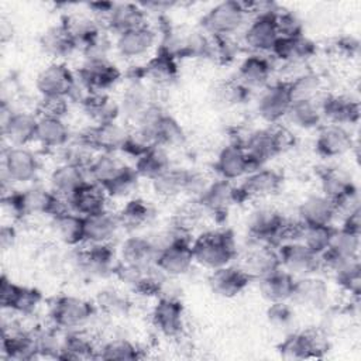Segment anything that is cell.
I'll return each mask as SVG.
<instances>
[{"mask_svg":"<svg viewBox=\"0 0 361 361\" xmlns=\"http://www.w3.org/2000/svg\"><path fill=\"white\" fill-rule=\"evenodd\" d=\"M92 182L100 185L109 197H124L137 186L140 179L134 166L127 165L116 154L100 152L86 168Z\"/></svg>","mask_w":361,"mask_h":361,"instance_id":"cell-1","label":"cell"},{"mask_svg":"<svg viewBox=\"0 0 361 361\" xmlns=\"http://www.w3.org/2000/svg\"><path fill=\"white\" fill-rule=\"evenodd\" d=\"M192 252L195 262L206 269L230 265L237 257L234 234L227 228L207 230L192 241Z\"/></svg>","mask_w":361,"mask_h":361,"instance_id":"cell-2","label":"cell"},{"mask_svg":"<svg viewBox=\"0 0 361 361\" xmlns=\"http://www.w3.org/2000/svg\"><path fill=\"white\" fill-rule=\"evenodd\" d=\"M293 142V135L288 128L275 127L252 131L248 134L247 140L240 144L244 147L252 169L257 171L269 159L290 148Z\"/></svg>","mask_w":361,"mask_h":361,"instance_id":"cell-3","label":"cell"},{"mask_svg":"<svg viewBox=\"0 0 361 361\" xmlns=\"http://www.w3.org/2000/svg\"><path fill=\"white\" fill-rule=\"evenodd\" d=\"M3 203H8L17 216H51L55 217L66 210L65 200L44 186H32L23 192L3 196Z\"/></svg>","mask_w":361,"mask_h":361,"instance_id":"cell-4","label":"cell"},{"mask_svg":"<svg viewBox=\"0 0 361 361\" xmlns=\"http://www.w3.org/2000/svg\"><path fill=\"white\" fill-rule=\"evenodd\" d=\"M247 16L248 11L243 1H221L202 17L200 25L213 38H228L243 27Z\"/></svg>","mask_w":361,"mask_h":361,"instance_id":"cell-5","label":"cell"},{"mask_svg":"<svg viewBox=\"0 0 361 361\" xmlns=\"http://www.w3.org/2000/svg\"><path fill=\"white\" fill-rule=\"evenodd\" d=\"M94 312L96 305L92 302L83 298L63 295L54 299L49 309V317L55 329L73 331L90 322Z\"/></svg>","mask_w":361,"mask_h":361,"instance_id":"cell-6","label":"cell"},{"mask_svg":"<svg viewBox=\"0 0 361 361\" xmlns=\"http://www.w3.org/2000/svg\"><path fill=\"white\" fill-rule=\"evenodd\" d=\"M202 175L185 169L171 166L164 173L151 180L154 192L162 199H173L183 193H197V196L203 192V189L209 185L203 182Z\"/></svg>","mask_w":361,"mask_h":361,"instance_id":"cell-7","label":"cell"},{"mask_svg":"<svg viewBox=\"0 0 361 361\" xmlns=\"http://www.w3.org/2000/svg\"><path fill=\"white\" fill-rule=\"evenodd\" d=\"M278 351L285 360L322 358L329 351V340L320 330L290 333L281 341Z\"/></svg>","mask_w":361,"mask_h":361,"instance_id":"cell-8","label":"cell"},{"mask_svg":"<svg viewBox=\"0 0 361 361\" xmlns=\"http://www.w3.org/2000/svg\"><path fill=\"white\" fill-rule=\"evenodd\" d=\"M281 268L296 278L316 275L323 268L322 255L313 252L299 241H288L276 248Z\"/></svg>","mask_w":361,"mask_h":361,"instance_id":"cell-9","label":"cell"},{"mask_svg":"<svg viewBox=\"0 0 361 361\" xmlns=\"http://www.w3.org/2000/svg\"><path fill=\"white\" fill-rule=\"evenodd\" d=\"M1 157L4 180H10L11 183H27L37 178L39 162L30 148L8 145L3 149Z\"/></svg>","mask_w":361,"mask_h":361,"instance_id":"cell-10","label":"cell"},{"mask_svg":"<svg viewBox=\"0 0 361 361\" xmlns=\"http://www.w3.org/2000/svg\"><path fill=\"white\" fill-rule=\"evenodd\" d=\"M128 137L130 130L116 120L104 124L92 126L80 134L79 140L90 147L93 151L116 154L120 151L123 152Z\"/></svg>","mask_w":361,"mask_h":361,"instance_id":"cell-11","label":"cell"},{"mask_svg":"<svg viewBox=\"0 0 361 361\" xmlns=\"http://www.w3.org/2000/svg\"><path fill=\"white\" fill-rule=\"evenodd\" d=\"M193 264L192 241L188 235H180L161 248L155 261V267L166 278H176L186 274Z\"/></svg>","mask_w":361,"mask_h":361,"instance_id":"cell-12","label":"cell"},{"mask_svg":"<svg viewBox=\"0 0 361 361\" xmlns=\"http://www.w3.org/2000/svg\"><path fill=\"white\" fill-rule=\"evenodd\" d=\"M75 80L76 73H73L65 63L56 61L45 66L37 75L35 87L41 97H65L69 100Z\"/></svg>","mask_w":361,"mask_h":361,"instance_id":"cell-13","label":"cell"},{"mask_svg":"<svg viewBox=\"0 0 361 361\" xmlns=\"http://www.w3.org/2000/svg\"><path fill=\"white\" fill-rule=\"evenodd\" d=\"M1 134L8 145L27 147L30 142H34L38 124L37 114L24 110L14 111L11 109L8 113H6L4 109H1Z\"/></svg>","mask_w":361,"mask_h":361,"instance_id":"cell-14","label":"cell"},{"mask_svg":"<svg viewBox=\"0 0 361 361\" xmlns=\"http://www.w3.org/2000/svg\"><path fill=\"white\" fill-rule=\"evenodd\" d=\"M42 300V295L35 288L21 286L11 282L6 275L0 282V303L3 309L23 316L32 314Z\"/></svg>","mask_w":361,"mask_h":361,"instance_id":"cell-15","label":"cell"},{"mask_svg":"<svg viewBox=\"0 0 361 361\" xmlns=\"http://www.w3.org/2000/svg\"><path fill=\"white\" fill-rule=\"evenodd\" d=\"M278 10L257 14L244 31V44L254 52H272L279 32L276 28L275 14Z\"/></svg>","mask_w":361,"mask_h":361,"instance_id":"cell-16","label":"cell"},{"mask_svg":"<svg viewBox=\"0 0 361 361\" xmlns=\"http://www.w3.org/2000/svg\"><path fill=\"white\" fill-rule=\"evenodd\" d=\"M282 182L283 178L278 171L262 166L244 176L243 183L237 186L240 203L274 196L279 192Z\"/></svg>","mask_w":361,"mask_h":361,"instance_id":"cell-17","label":"cell"},{"mask_svg":"<svg viewBox=\"0 0 361 361\" xmlns=\"http://www.w3.org/2000/svg\"><path fill=\"white\" fill-rule=\"evenodd\" d=\"M290 104L292 99L289 94L288 83H269L267 87L262 89L259 94V99L257 102V113L264 121L269 124H276L286 117Z\"/></svg>","mask_w":361,"mask_h":361,"instance_id":"cell-18","label":"cell"},{"mask_svg":"<svg viewBox=\"0 0 361 361\" xmlns=\"http://www.w3.org/2000/svg\"><path fill=\"white\" fill-rule=\"evenodd\" d=\"M87 247L79 250L78 265L80 271L92 278H106L113 275L118 261L110 244H86Z\"/></svg>","mask_w":361,"mask_h":361,"instance_id":"cell-19","label":"cell"},{"mask_svg":"<svg viewBox=\"0 0 361 361\" xmlns=\"http://www.w3.org/2000/svg\"><path fill=\"white\" fill-rule=\"evenodd\" d=\"M183 305L169 296H161L155 303L151 319L154 327L168 338H176L182 334L185 322H183Z\"/></svg>","mask_w":361,"mask_h":361,"instance_id":"cell-20","label":"cell"},{"mask_svg":"<svg viewBox=\"0 0 361 361\" xmlns=\"http://www.w3.org/2000/svg\"><path fill=\"white\" fill-rule=\"evenodd\" d=\"M197 202L207 213L224 216L233 204L240 203L238 190L231 180L219 178L203 189V192L197 196Z\"/></svg>","mask_w":361,"mask_h":361,"instance_id":"cell-21","label":"cell"},{"mask_svg":"<svg viewBox=\"0 0 361 361\" xmlns=\"http://www.w3.org/2000/svg\"><path fill=\"white\" fill-rule=\"evenodd\" d=\"M76 76L89 89L90 93H106L121 78L120 69L110 62L103 61H85L79 68Z\"/></svg>","mask_w":361,"mask_h":361,"instance_id":"cell-22","label":"cell"},{"mask_svg":"<svg viewBox=\"0 0 361 361\" xmlns=\"http://www.w3.org/2000/svg\"><path fill=\"white\" fill-rule=\"evenodd\" d=\"M155 42L157 32L145 24L117 35L114 48L121 58L131 61L148 55L149 51L155 47Z\"/></svg>","mask_w":361,"mask_h":361,"instance_id":"cell-23","label":"cell"},{"mask_svg":"<svg viewBox=\"0 0 361 361\" xmlns=\"http://www.w3.org/2000/svg\"><path fill=\"white\" fill-rule=\"evenodd\" d=\"M252 278L240 265H226L213 269L209 276V286L213 293L221 298H234L244 292Z\"/></svg>","mask_w":361,"mask_h":361,"instance_id":"cell-24","label":"cell"},{"mask_svg":"<svg viewBox=\"0 0 361 361\" xmlns=\"http://www.w3.org/2000/svg\"><path fill=\"white\" fill-rule=\"evenodd\" d=\"M214 169L221 179L231 182L254 172L250 158L240 142H231L219 152Z\"/></svg>","mask_w":361,"mask_h":361,"instance_id":"cell-25","label":"cell"},{"mask_svg":"<svg viewBox=\"0 0 361 361\" xmlns=\"http://www.w3.org/2000/svg\"><path fill=\"white\" fill-rule=\"evenodd\" d=\"M354 140L350 131L338 124H324L319 128L314 141L316 151L323 158H338L351 151Z\"/></svg>","mask_w":361,"mask_h":361,"instance_id":"cell-26","label":"cell"},{"mask_svg":"<svg viewBox=\"0 0 361 361\" xmlns=\"http://www.w3.org/2000/svg\"><path fill=\"white\" fill-rule=\"evenodd\" d=\"M329 300V286L327 283L314 276H300L296 278L293 292L289 303L300 306L303 309H323Z\"/></svg>","mask_w":361,"mask_h":361,"instance_id":"cell-27","label":"cell"},{"mask_svg":"<svg viewBox=\"0 0 361 361\" xmlns=\"http://www.w3.org/2000/svg\"><path fill=\"white\" fill-rule=\"evenodd\" d=\"M145 10L135 3H113V7L107 13L102 23L104 31L113 32L116 37L145 25Z\"/></svg>","mask_w":361,"mask_h":361,"instance_id":"cell-28","label":"cell"},{"mask_svg":"<svg viewBox=\"0 0 361 361\" xmlns=\"http://www.w3.org/2000/svg\"><path fill=\"white\" fill-rule=\"evenodd\" d=\"M87 171L79 165L62 162L49 176V189L69 203L72 196L87 182Z\"/></svg>","mask_w":361,"mask_h":361,"instance_id":"cell-29","label":"cell"},{"mask_svg":"<svg viewBox=\"0 0 361 361\" xmlns=\"http://www.w3.org/2000/svg\"><path fill=\"white\" fill-rule=\"evenodd\" d=\"M85 220V244H110L121 228L117 213L110 212L107 207L83 216Z\"/></svg>","mask_w":361,"mask_h":361,"instance_id":"cell-30","label":"cell"},{"mask_svg":"<svg viewBox=\"0 0 361 361\" xmlns=\"http://www.w3.org/2000/svg\"><path fill=\"white\" fill-rule=\"evenodd\" d=\"M159 248L154 238L144 235H130L120 247V261L140 268L155 267Z\"/></svg>","mask_w":361,"mask_h":361,"instance_id":"cell-31","label":"cell"},{"mask_svg":"<svg viewBox=\"0 0 361 361\" xmlns=\"http://www.w3.org/2000/svg\"><path fill=\"white\" fill-rule=\"evenodd\" d=\"M322 195L334 202L336 207L345 200L358 197L357 188L350 176L341 168H327L320 173ZM337 210V209H336Z\"/></svg>","mask_w":361,"mask_h":361,"instance_id":"cell-32","label":"cell"},{"mask_svg":"<svg viewBox=\"0 0 361 361\" xmlns=\"http://www.w3.org/2000/svg\"><path fill=\"white\" fill-rule=\"evenodd\" d=\"M323 118L331 124L353 126L360 120V103L343 94H324L322 96Z\"/></svg>","mask_w":361,"mask_h":361,"instance_id":"cell-33","label":"cell"},{"mask_svg":"<svg viewBox=\"0 0 361 361\" xmlns=\"http://www.w3.org/2000/svg\"><path fill=\"white\" fill-rule=\"evenodd\" d=\"M240 267L252 278V281H257L279 269L281 261L275 247L255 243V247L245 254L244 261Z\"/></svg>","mask_w":361,"mask_h":361,"instance_id":"cell-34","label":"cell"},{"mask_svg":"<svg viewBox=\"0 0 361 361\" xmlns=\"http://www.w3.org/2000/svg\"><path fill=\"white\" fill-rule=\"evenodd\" d=\"M1 354L7 360L28 361L38 358L35 334L24 330H11L10 333L3 331L1 337Z\"/></svg>","mask_w":361,"mask_h":361,"instance_id":"cell-35","label":"cell"},{"mask_svg":"<svg viewBox=\"0 0 361 361\" xmlns=\"http://www.w3.org/2000/svg\"><path fill=\"white\" fill-rule=\"evenodd\" d=\"M299 221L310 226H331L337 216L336 204L324 195L307 196L298 209Z\"/></svg>","mask_w":361,"mask_h":361,"instance_id":"cell-36","label":"cell"},{"mask_svg":"<svg viewBox=\"0 0 361 361\" xmlns=\"http://www.w3.org/2000/svg\"><path fill=\"white\" fill-rule=\"evenodd\" d=\"M271 54L286 65H302L316 54V45L305 35L279 37Z\"/></svg>","mask_w":361,"mask_h":361,"instance_id":"cell-37","label":"cell"},{"mask_svg":"<svg viewBox=\"0 0 361 361\" xmlns=\"http://www.w3.org/2000/svg\"><path fill=\"white\" fill-rule=\"evenodd\" d=\"M295 281L296 276L282 268L257 279L261 296L269 303L289 302L293 292Z\"/></svg>","mask_w":361,"mask_h":361,"instance_id":"cell-38","label":"cell"},{"mask_svg":"<svg viewBox=\"0 0 361 361\" xmlns=\"http://www.w3.org/2000/svg\"><path fill=\"white\" fill-rule=\"evenodd\" d=\"M271 76H272L271 62L265 56L257 55V54L247 56L241 62L237 73V79L248 90H254V89L262 90L269 85Z\"/></svg>","mask_w":361,"mask_h":361,"instance_id":"cell-39","label":"cell"},{"mask_svg":"<svg viewBox=\"0 0 361 361\" xmlns=\"http://www.w3.org/2000/svg\"><path fill=\"white\" fill-rule=\"evenodd\" d=\"M107 200H109V195L106 193V190L100 185L92 180H87L72 196L68 206L72 212L80 216H89L106 209Z\"/></svg>","mask_w":361,"mask_h":361,"instance_id":"cell-40","label":"cell"},{"mask_svg":"<svg viewBox=\"0 0 361 361\" xmlns=\"http://www.w3.org/2000/svg\"><path fill=\"white\" fill-rule=\"evenodd\" d=\"M71 131L65 124L63 118L55 117H38L35 140L34 142L39 144L47 149L65 148L69 144Z\"/></svg>","mask_w":361,"mask_h":361,"instance_id":"cell-41","label":"cell"},{"mask_svg":"<svg viewBox=\"0 0 361 361\" xmlns=\"http://www.w3.org/2000/svg\"><path fill=\"white\" fill-rule=\"evenodd\" d=\"M39 45L47 55L55 59L66 58L79 48L62 23L47 28L39 38Z\"/></svg>","mask_w":361,"mask_h":361,"instance_id":"cell-42","label":"cell"},{"mask_svg":"<svg viewBox=\"0 0 361 361\" xmlns=\"http://www.w3.org/2000/svg\"><path fill=\"white\" fill-rule=\"evenodd\" d=\"M151 104L149 92L138 78L131 79L118 100L120 114H124L133 121H135Z\"/></svg>","mask_w":361,"mask_h":361,"instance_id":"cell-43","label":"cell"},{"mask_svg":"<svg viewBox=\"0 0 361 361\" xmlns=\"http://www.w3.org/2000/svg\"><path fill=\"white\" fill-rule=\"evenodd\" d=\"M178 76L176 58L159 48L158 54L151 58L140 71V78H147L157 86L171 85Z\"/></svg>","mask_w":361,"mask_h":361,"instance_id":"cell-44","label":"cell"},{"mask_svg":"<svg viewBox=\"0 0 361 361\" xmlns=\"http://www.w3.org/2000/svg\"><path fill=\"white\" fill-rule=\"evenodd\" d=\"M54 231L56 237L69 247H78L85 244V220L83 216L66 210L52 217Z\"/></svg>","mask_w":361,"mask_h":361,"instance_id":"cell-45","label":"cell"},{"mask_svg":"<svg viewBox=\"0 0 361 361\" xmlns=\"http://www.w3.org/2000/svg\"><path fill=\"white\" fill-rule=\"evenodd\" d=\"M295 127L310 130L320 126L323 120L322 113V96L309 100L292 102L286 117Z\"/></svg>","mask_w":361,"mask_h":361,"instance_id":"cell-46","label":"cell"},{"mask_svg":"<svg viewBox=\"0 0 361 361\" xmlns=\"http://www.w3.org/2000/svg\"><path fill=\"white\" fill-rule=\"evenodd\" d=\"M171 166L172 164L168 155V149L159 145H152L138 158H135L134 169L140 178L154 180Z\"/></svg>","mask_w":361,"mask_h":361,"instance_id":"cell-47","label":"cell"},{"mask_svg":"<svg viewBox=\"0 0 361 361\" xmlns=\"http://www.w3.org/2000/svg\"><path fill=\"white\" fill-rule=\"evenodd\" d=\"M82 107L94 124L116 121L120 116L118 102L107 93H90L82 103Z\"/></svg>","mask_w":361,"mask_h":361,"instance_id":"cell-48","label":"cell"},{"mask_svg":"<svg viewBox=\"0 0 361 361\" xmlns=\"http://www.w3.org/2000/svg\"><path fill=\"white\" fill-rule=\"evenodd\" d=\"M117 216L121 228L127 231H137L151 221L154 210L145 200L131 199L121 207Z\"/></svg>","mask_w":361,"mask_h":361,"instance_id":"cell-49","label":"cell"},{"mask_svg":"<svg viewBox=\"0 0 361 361\" xmlns=\"http://www.w3.org/2000/svg\"><path fill=\"white\" fill-rule=\"evenodd\" d=\"M97 348L86 334L69 331L62 340L59 360H96Z\"/></svg>","mask_w":361,"mask_h":361,"instance_id":"cell-50","label":"cell"},{"mask_svg":"<svg viewBox=\"0 0 361 361\" xmlns=\"http://www.w3.org/2000/svg\"><path fill=\"white\" fill-rule=\"evenodd\" d=\"M62 24L80 48L93 39L100 31H103L100 24L93 17L85 14H69L62 20Z\"/></svg>","mask_w":361,"mask_h":361,"instance_id":"cell-51","label":"cell"},{"mask_svg":"<svg viewBox=\"0 0 361 361\" xmlns=\"http://www.w3.org/2000/svg\"><path fill=\"white\" fill-rule=\"evenodd\" d=\"M358 251H360V234L351 233L340 227L333 230L330 244L323 254L330 257H337V258H351V257H358Z\"/></svg>","mask_w":361,"mask_h":361,"instance_id":"cell-52","label":"cell"},{"mask_svg":"<svg viewBox=\"0 0 361 361\" xmlns=\"http://www.w3.org/2000/svg\"><path fill=\"white\" fill-rule=\"evenodd\" d=\"M288 83L289 94L292 102L296 100H309L314 99L320 94L322 90V79L319 75L307 71L302 72L290 80H285Z\"/></svg>","mask_w":361,"mask_h":361,"instance_id":"cell-53","label":"cell"},{"mask_svg":"<svg viewBox=\"0 0 361 361\" xmlns=\"http://www.w3.org/2000/svg\"><path fill=\"white\" fill-rule=\"evenodd\" d=\"M141 350L128 338H111L97 348L96 360H120L133 361L141 358Z\"/></svg>","mask_w":361,"mask_h":361,"instance_id":"cell-54","label":"cell"},{"mask_svg":"<svg viewBox=\"0 0 361 361\" xmlns=\"http://www.w3.org/2000/svg\"><path fill=\"white\" fill-rule=\"evenodd\" d=\"M333 230L334 227L331 226H310L300 223V230L296 241L302 243L313 252L322 255L330 244Z\"/></svg>","mask_w":361,"mask_h":361,"instance_id":"cell-55","label":"cell"},{"mask_svg":"<svg viewBox=\"0 0 361 361\" xmlns=\"http://www.w3.org/2000/svg\"><path fill=\"white\" fill-rule=\"evenodd\" d=\"M250 92L238 79L220 83L214 90L217 103L223 106H237L244 103L250 97Z\"/></svg>","mask_w":361,"mask_h":361,"instance_id":"cell-56","label":"cell"},{"mask_svg":"<svg viewBox=\"0 0 361 361\" xmlns=\"http://www.w3.org/2000/svg\"><path fill=\"white\" fill-rule=\"evenodd\" d=\"M96 307H99L103 313L109 316H120L127 313L130 302L120 292L114 289H104L100 290L97 295Z\"/></svg>","mask_w":361,"mask_h":361,"instance_id":"cell-57","label":"cell"},{"mask_svg":"<svg viewBox=\"0 0 361 361\" xmlns=\"http://www.w3.org/2000/svg\"><path fill=\"white\" fill-rule=\"evenodd\" d=\"M293 307L289 305V302H275L269 303V307L267 309V319L271 326L275 329H285L289 327L293 322Z\"/></svg>","mask_w":361,"mask_h":361,"instance_id":"cell-58","label":"cell"},{"mask_svg":"<svg viewBox=\"0 0 361 361\" xmlns=\"http://www.w3.org/2000/svg\"><path fill=\"white\" fill-rule=\"evenodd\" d=\"M276 28L279 37H300L303 34V24L302 21L289 11H276L275 14Z\"/></svg>","mask_w":361,"mask_h":361,"instance_id":"cell-59","label":"cell"},{"mask_svg":"<svg viewBox=\"0 0 361 361\" xmlns=\"http://www.w3.org/2000/svg\"><path fill=\"white\" fill-rule=\"evenodd\" d=\"M68 102L69 100L65 97H41L37 107V116L63 118L68 111Z\"/></svg>","mask_w":361,"mask_h":361,"instance_id":"cell-60","label":"cell"},{"mask_svg":"<svg viewBox=\"0 0 361 361\" xmlns=\"http://www.w3.org/2000/svg\"><path fill=\"white\" fill-rule=\"evenodd\" d=\"M341 227L351 233L361 234V210H360V207L354 209L353 212H350L348 214L344 216V221H343Z\"/></svg>","mask_w":361,"mask_h":361,"instance_id":"cell-61","label":"cell"},{"mask_svg":"<svg viewBox=\"0 0 361 361\" xmlns=\"http://www.w3.org/2000/svg\"><path fill=\"white\" fill-rule=\"evenodd\" d=\"M14 238H16V231L13 227H7V226H3L1 227V231H0V243H1V247L3 250H7L8 247L13 245L14 243Z\"/></svg>","mask_w":361,"mask_h":361,"instance_id":"cell-62","label":"cell"}]
</instances>
